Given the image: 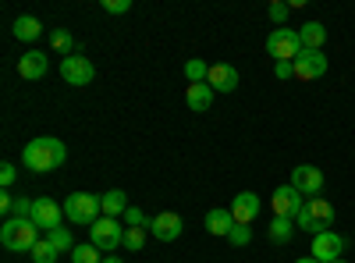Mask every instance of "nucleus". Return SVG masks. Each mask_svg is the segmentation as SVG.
I'll list each match as a JSON object with an SVG mask.
<instances>
[{
    "instance_id": "nucleus-1",
    "label": "nucleus",
    "mask_w": 355,
    "mask_h": 263,
    "mask_svg": "<svg viewBox=\"0 0 355 263\" xmlns=\"http://www.w3.org/2000/svg\"><path fill=\"white\" fill-rule=\"evenodd\" d=\"M68 160V146L61 142V139H53V135H40V139H33L21 150V164L28 167V171H36V174H46V171H57Z\"/></svg>"
},
{
    "instance_id": "nucleus-2",
    "label": "nucleus",
    "mask_w": 355,
    "mask_h": 263,
    "mask_svg": "<svg viewBox=\"0 0 355 263\" xmlns=\"http://www.w3.org/2000/svg\"><path fill=\"white\" fill-rule=\"evenodd\" d=\"M295 228L309 231V235H320V231H331L334 228V203L323 199V196H313L302 203V210L295 214Z\"/></svg>"
},
{
    "instance_id": "nucleus-3",
    "label": "nucleus",
    "mask_w": 355,
    "mask_h": 263,
    "mask_svg": "<svg viewBox=\"0 0 355 263\" xmlns=\"http://www.w3.org/2000/svg\"><path fill=\"white\" fill-rule=\"evenodd\" d=\"M0 242L11 253H33V246L40 242V228L28 217H8L0 228Z\"/></svg>"
},
{
    "instance_id": "nucleus-4",
    "label": "nucleus",
    "mask_w": 355,
    "mask_h": 263,
    "mask_svg": "<svg viewBox=\"0 0 355 263\" xmlns=\"http://www.w3.org/2000/svg\"><path fill=\"white\" fill-rule=\"evenodd\" d=\"M100 214H103L100 196H93V192H71V196L64 199V217H68L71 224L93 228V224L100 221Z\"/></svg>"
},
{
    "instance_id": "nucleus-5",
    "label": "nucleus",
    "mask_w": 355,
    "mask_h": 263,
    "mask_svg": "<svg viewBox=\"0 0 355 263\" xmlns=\"http://www.w3.org/2000/svg\"><path fill=\"white\" fill-rule=\"evenodd\" d=\"M89 242H93L100 253H114L117 246H125V224L117 217H100L93 228H89Z\"/></svg>"
},
{
    "instance_id": "nucleus-6",
    "label": "nucleus",
    "mask_w": 355,
    "mask_h": 263,
    "mask_svg": "<svg viewBox=\"0 0 355 263\" xmlns=\"http://www.w3.org/2000/svg\"><path fill=\"white\" fill-rule=\"evenodd\" d=\"M266 53L274 61H295L302 53V40H299V28H274L266 36Z\"/></svg>"
},
{
    "instance_id": "nucleus-7",
    "label": "nucleus",
    "mask_w": 355,
    "mask_h": 263,
    "mask_svg": "<svg viewBox=\"0 0 355 263\" xmlns=\"http://www.w3.org/2000/svg\"><path fill=\"white\" fill-rule=\"evenodd\" d=\"M61 78H64L68 85H89V82L96 78V68H93V61H89V57L71 53V57H61Z\"/></svg>"
},
{
    "instance_id": "nucleus-8",
    "label": "nucleus",
    "mask_w": 355,
    "mask_h": 263,
    "mask_svg": "<svg viewBox=\"0 0 355 263\" xmlns=\"http://www.w3.org/2000/svg\"><path fill=\"white\" fill-rule=\"evenodd\" d=\"M291 65H295V78L313 82V78L327 75V53H323V50H302Z\"/></svg>"
},
{
    "instance_id": "nucleus-9",
    "label": "nucleus",
    "mask_w": 355,
    "mask_h": 263,
    "mask_svg": "<svg viewBox=\"0 0 355 263\" xmlns=\"http://www.w3.org/2000/svg\"><path fill=\"white\" fill-rule=\"evenodd\" d=\"M341 253H345V239L338 235L334 228H331V231H320V235H313L309 256H316L320 263H334V260H341Z\"/></svg>"
},
{
    "instance_id": "nucleus-10",
    "label": "nucleus",
    "mask_w": 355,
    "mask_h": 263,
    "mask_svg": "<svg viewBox=\"0 0 355 263\" xmlns=\"http://www.w3.org/2000/svg\"><path fill=\"white\" fill-rule=\"evenodd\" d=\"M302 203H306V196L295 189V185H277L274 189V196H270V207H274V217H291L295 221V214L302 210Z\"/></svg>"
},
{
    "instance_id": "nucleus-11",
    "label": "nucleus",
    "mask_w": 355,
    "mask_h": 263,
    "mask_svg": "<svg viewBox=\"0 0 355 263\" xmlns=\"http://www.w3.org/2000/svg\"><path fill=\"white\" fill-rule=\"evenodd\" d=\"M288 185H295L306 199H313V196H320L323 192V171L316 167V164H299L291 171V182Z\"/></svg>"
},
{
    "instance_id": "nucleus-12",
    "label": "nucleus",
    "mask_w": 355,
    "mask_h": 263,
    "mask_svg": "<svg viewBox=\"0 0 355 263\" xmlns=\"http://www.w3.org/2000/svg\"><path fill=\"white\" fill-rule=\"evenodd\" d=\"M61 217H64V207H57V203H53L50 196L33 199V214H28V221H33L40 231H53V228H61Z\"/></svg>"
},
{
    "instance_id": "nucleus-13",
    "label": "nucleus",
    "mask_w": 355,
    "mask_h": 263,
    "mask_svg": "<svg viewBox=\"0 0 355 263\" xmlns=\"http://www.w3.org/2000/svg\"><path fill=\"white\" fill-rule=\"evenodd\" d=\"M259 207H263V199L256 196V192H239L231 199V217H234V224H252L256 221V214H259Z\"/></svg>"
},
{
    "instance_id": "nucleus-14",
    "label": "nucleus",
    "mask_w": 355,
    "mask_h": 263,
    "mask_svg": "<svg viewBox=\"0 0 355 263\" xmlns=\"http://www.w3.org/2000/svg\"><path fill=\"white\" fill-rule=\"evenodd\" d=\"M182 228H185V221L178 217V214H157V217H150V235L153 239H160V242H174L178 235H182Z\"/></svg>"
},
{
    "instance_id": "nucleus-15",
    "label": "nucleus",
    "mask_w": 355,
    "mask_h": 263,
    "mask_svg": "<svg viewBox=\"0 0 355 263\" xmlns=\"http://www.w3.org/2000/svg\"><path fill=\"white\" fill-rule=\"evenodd\" d=\"M46 68H50V57L43 50H28L21 61H18V75L28 78V82H40L46 75Z\"/></svg>"
},
{
    "instance_id": "nucleus-16",
    "label": "nucleus",
    "mask_w": 355,
    "mask_h": 263,
    "mask_svg": "<svg viewBox=\"0 0 355 263\" xmlns=\"http://www.w3.org/2000/svg\"><path fill=\"white\" fill-rule=\"evenodd\" d=\"M210 90L214 93H234L239 90V71H234L231 65H210Z\"/></svg>"
},
{
    "instance_id": "nucleus-17",
    "label": "nucleus",
    "mask_w": 355,
    "mask_h": 263,
    "mask_svg": "<svg viewBox=\"0 0 355 263\" xmlns=\"http://www.w3.org/2000/svg\"><path fill=\"white\" fill-rule=\"evenodd\" d=\"M185 103H189L196 114L210 110V107H214V90H210V82H196V85H189V90H185Z\"/></svg>"
},
{
    "instance_id": "nucleus-18",
    "label": "nucleus",
    "mask_w": 355,
    "mask_h": 263,
    "mask_svg": "<svg viewBox=\"0 0 355 263\" xmlns=\"http://www.w3.org/2000/svg\"><path fill=\"white\" fill-rule=\"evenodd\" d=\"M231 228H234V217H231L227 207H214L210 214H206V231H210V235L227 239V235H231Z\"/></svg>"
},
{
    "instance_id": "nucleus-19",
    "label": "nucleus",
    "mask_w": 355,
    "mask_h": 263,
    "mask_svg": "<svg viewBox=\"0 0 355 263\" xmlns=\"http://www.w3.org/2000/svg\"><path fill=\"white\" fill-rule=\"evenodd\" d=\"M100 207H103V217H125V210L132 207V203L121 189H110V192L100 196Z\"/></svg>"
},
{
    "instance_id": "nucleus-20",
    "label": "nucleus",
    "mask_w": 355,
    "mask_h": 263,
    "mask_svg": "<svg viewBox=\"0 0 355 263\" xmlns=\"http://www.w3.org/2000/svg\"><path fill=\"white\" fill-rule=\"evenodd\" d=\"M299 40H302V50H323V43H327V28H323V22H306L299 28Z\"/></svg>"
},
{
    "instance_id": "nucleus-21",
    "label": "nucleus",
    "mask_w": 355,
    "mask_h": 263,
    "mask_svg": "<svg viewBox=\"0 0 355 263\" xmlns=\"http://www.w3.org/2000/svg\"><path fill=\"white\" fill-rule=\"evenodd\" d=\"M295 221L291 217H274L270 221V231H266V235H270V242H277V246H288L291 239H295Z\"/></svg>"
},
{
    "instance_id": "nucleus-22",
    "label": "nucleus",
    "mask_w": 355,
    "mask_h": 263,
    "mask_svg": "<svg viewBox=\"0 0 355 263\" xmlns=\"http://www.w3.org/2000/svg\"><path fill=\"white\" fill-rule=\"evenodd\" d=\"M40 33H43L40 18H33V15H21V18H15V36H18L21 43H33V40H40Z\"/></svg>"
},
{
    "instance_id": "nucleus-23",
    "label": "nucleus",
    "mask_w": 355,
    "mask_h": 263,
    "mask_svg": "<svg viewBox=\"0 0 355 263\" xmlns=\"http://www.w3.org/2000/svg\"><path fill=\"white\" fill-rule=\"evenodd\" d=\"M50 46H53L57 53H61V57H71V53H78V50H75V36L68 33V28H57V33L50 36Z\"/></svg>"
},
{
    "instance_id": "nucleus-24",
    "label": "nucleus",
    "mask_w": 355,
    "mask_h": 263,
    "mask_svg": "<svg viewBox=\"0 0 355 263\" xmlns=\"http://www.w3.org/2000/svg\"><path fill=\"white\" fill-rule=\"evenodd\" d=\"M71 263H103V253L93 242H82L71 249Z\"/></svg>"
},
{
    "instance_id": "nucleus-25",
    "label": "nucleus",
    "mask_w": 355,
    "mask_h": 263,
    "mask_svg": "<svg viewBox=\"0 0 355 263\" xmlns=\"http://www.w3.org/2000/svg\"><path fill=\"white\" fill-rule=\"evenodd\" d=\"M46 239H50V246H53L57 253H71V249H75V239H71V231H68V228H53V231H46Z\"/></svg>"
},
{
    "instance_id": "nucleus-26",
    "label": "nucleus",
    "mask_w": 355,
    "mask_h": 263,
    "mask_svg": "<svg viewBox=\"0 0 355 263\" xmlns=\"http://www.w3.org/2000/svg\"><path fill=\"white\" fill-rule=\"evenodd\" d=\"M185 78H189V85L206 82V78H210V65L199 61V57H192V61H185Z\"/></svg>"
},
{
    "instance_id": "nucleus-27",
    "label": "nucleus",
    "mask_w": 355,
    "mask_h": 263,
    "mask_svg": "<svg viewBox=\"0 0 355 263\" xmlns=\"http://www.w3.org/2000/svg\"><path fill=\"white\" fill-rule=\"evenodd\" d=\"M28 256H33V263H57V256H61V253H57V249L50 246V239H40Z\"/></svg>"
},
{
    "instance_id": "nucleus-28",
    "label": "nucleus",
    "mask_w": 355,
    "mask_h": 263,
    "mask_svg": "<svg viewBox=\"0 0 355 263\" xmlns=\"http://www.w3.org/2000/svg\"><path fill=\"white\" fill-rule=\"evenodd\" d=\"M146 235H150V231H146V228H125V249L139 253V249L146 246Z\"/></svg>"
},
{
    "instance_id": "nucleus-29",
    "label": "nucleus",
    "mask_w": 355,
    "mask_h": 263,
    "mask_svg": "<svg viewBox=\"0 0 355 263\" xmlns=\"http://www.w3.org/2000/svg\"><path fill=\"white\" fill-rule=\"evenodd\" d=\"M227 242H231V246H239V249L249 246V242H252V228H249V224H234V228H231V235H227Z\"/></svg>"
},
{
    "instance_id": "nucleus-30",
    "label": "nucleus",
    "mask_w": 355,
    "mask_h": 263,
    "mask_svg": "<svg viewBox=\"0 0 355 263\" xmlns=\"http://www.w3.org/2000/svg\"><path fill=\"white\" fill-rule=\"evenodd\" d=\"M28 214H33V199H28V196H15L8 217H28ZM8 217H4V221H8Z\"/></svg>"
},
{
    "instance_id": "nucleus-31",
    "label": "nucleus",
    "mask_w": 355,
    "mask_h": 263,
    "mask_svg": "<svg viewBox=\"0 0 355 263\" xmlns=\"http://www.w3.org/2000/svg\"><path fill=\"white\" fill-rule=\"evenodd\" d=\"M125 228H150V217H146L139 207H128L125 210Z\"/></svg>"
},
{
    "instance_id": "nucleus-32",
    "label": "nucleus",
    "mask_w": 355,
    "mask_h": 263,
    "mask_svg": "<svg viewBox=\"0 0 355 263\" xmlns=\"http://www.w3.org/2000/svg\"><path fill=\"white\" fill-rule=\"evenodd\" d=\"M18 182V167L11 164V160H4V164H0V185H4V189H11Z\"/></svg>"
},
{
    "instance_id": "nucleus-33",
    "label": "nucleus",
    "mask_w": 355,
    "mask_h": 263,
    "mask_svg": "<svg viewBox=\"0 0 355 263\" xmlns=\"http://www.w3.org/2000/svg\"><path fill=\"white\" fill-rule=\"evenodd\" d=\"M288 11H291V4H270V8H266V15H270V22H274L277 28H284V18H288Z\"/></svg>"
},
{
    "instance_id": "nucleus-34",
    "label": "nucleus",
    "mask_w": 355,
    "mask_h": 263,
    "mask_svg": "<svg viewBox=\"0 0 355 263\" xmlns=\"http://www.w3.org/2000/svg\"><path fill=\"white\" fill-rule=\"evenodd\" d=\"M132 8V0H103V11L107 15H125Z\"/></svg>"
},
{
    "instance_id": "nucleus-35",
    "label": "nucleus",
    "mask_w": 355,
    "mask_h": 263,
    "mask_svg": "<svg viewBox=\"0 0 355 263\" xmlns=\"http://www.w3.org/2000/svg\"><path fill=\"white\" fill-rule=\"evenodd\" d=\"M274 75L277 78H295V65L291 61H274Z\"/></svg>"
},
{
    "instance_id": "nucleus-36",
    "label": "nucleus",
    "mask_w": 355,
    "mask_h": 263,
    "mask_svg": "<svg viewBox=\"0 0 355 263\" xmlns=\"http://www.w3.org/2000/svg\"><path fill=\"white\" fill-rule=\"evenodd\" d=\"M103 263H125V260H121V256H110V253H107V256H103Z\"/></svg>"
},
{
    "instance_id": "nucleus-37",
    "label": "nucleus",
    "mask_w": 355,
    "mask_h": 263,
    "mask_svg": "<svg viewBox=\"0 0 355 263\" xmlns=\"http://www.w3.org/2000/svg\"><path fill=\"white\" fill-rule=\"evenodd\" d=\"M295 263H320L316 256H302V260H295Z\"/></svg>"
},
{
    "instance_id": "nucleus-38",
    "label": "nucleus",
    "mask_w": 355,
    "mask_h": 263,
    "mask_svg": "<svg viewBox=\"0 0 355 263\" xmlns=\"http://www.w3.org/2000/svg\"><path fill=\"white\" fill-rule=\"evenodd\" d=\"M334 263H348V260H334Z\"/></svg>"
}]
</instances>
